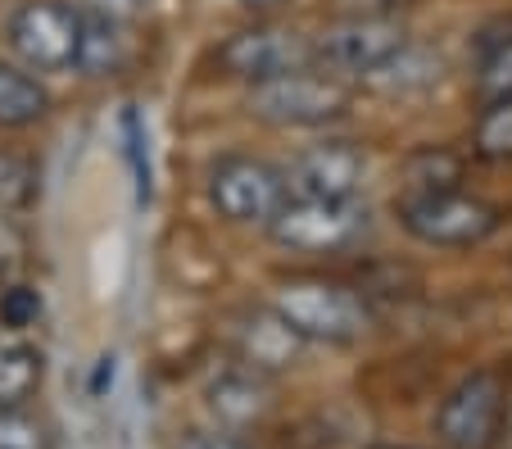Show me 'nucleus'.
Segmentation results:
<instances>
[{
	"label": "nucleus",
	"mask_w": 512,
	"mask_h": 449,
	"mask_svg": "<svg viewBox=\"0 0 512 449\" xmlns=\"http://www.w3.org/2000/svg\"><path fill=\"white\" fill-rule=\"evenodd\" d=\"M508 409V381L499 368H476L435 409V436L445 449H494Z\"/></svg>",
	"instance_id": "6e6552de"
},
{
	"label": "nucleus",
	"mask_w": 512,
	"mask_h": 449,
	"mask_svg": "<svg viewBox=\"0 0 512 449\" xmlns=\"http://www.w3.org/2000/svg\"><path fill=\"white\" fill-rule=\"evenodd\" d=\"M123 69V23L96 10H82V37L73 55V73L82 78H114Z\"/></svg>",
	"instance_id": "dca6fc26"
},
{
	"label": "nucleus",
	"mask_w": 512,
	"mask_h": 449,
	"mask_svg": "<svg viewBox=\"0 0 512 449\" xmlns=\"http://www.w3.org/2000/svg\"><path fill=\"white\" fill-rule=\"evenodd\" d=\"M37 164L19 150L0 146V214H28L32 200H37Z\"/></svg>",
	"instance_id": "aec40b11"
},
{
	"label": "nucleus",
	"mask_w": 512,
	"mask_h": 449,
	"mask_svg": "<svg viewBox=\"0 0 512 449\" xmlns=\"http://www.w3.org/2000/svg\"><path fill=\"white\" fill-rule=\"evenodd\" d=\"M472 155L485 164H508L512 159V96L481 105L472 127Z\"/></svg>",
	"instance_id": "a211bd4d"
},
{
	"label": "nucleus",
	"mask_w": 512,
	"mask_h": 449,
	"mask_svg": "<svg viewBox=\"0 0 512 449\" xmlns=\"http://www.w3.org/2000/svg\"><path fill=\"white\" fill-rule=\"evenodd\" d=\"M0 286H5V282H0Z\"/></svg>",
	"instance_id": "bb28decb"
},
{
	"label": "nucleus",
	"mask_w": 512,
	"mask_h": 449,
	"mask_svg": "<svg viewBox=\"0 0 512 449\" xmlns=\"http://www.w3.org/2000/svg\"><path fill=\"white\" fill-rule=\"evenodd\" d=\"M10 50L32 73H73L82 37V5L73 0H19L5 23Z\"/></svg>",
	"instance_id": "0eeeda50"
},
{
	"label": "nucleus",
	"mask_w": 512,
	"mask_h": 449,
	"mask_svg": "<svg viewBox=\"0 0 512 449\" xmlns=\"http://www.w3.org/2000/svg\"><path fill=\"white\" fill-rule=\"evenodd\" d=\"M368 449H413V445H368Z\"/></svg>",
	"instance_id": "a878e982"
},
{
	"label": "nucleus",
	"mask_w": 512,
	"mask_h": 449,
	"mask_svg": "<svg viewBox=\"0 0 512 449\" xmlns=\"http://www.w3.org/2000/svg\"><path fill=\"white\" fill-rule=\"evenodd\" d=\"M245 105L259 123L272 127H327L349 114L354 91L345 87V78H331L322 69H295L286 78L250 87Z\"/></svg>",
	"instance_id": "7ed1b4c3"
},
{
	"label": "nucleus",
	"mask_w": 512,
	"mask_h": 449,
	"mask_svg": "<svg viewBox=\"0 0 512 449\" xmlns=\"http://www.w3.org/2000/svg\"><path fill=\"white\" fill-rule=\"evenodd\" d=\"M290 200L286 168L268 164L259 155H223L209 168V205L218 209V218L236 227H268L277 218V209Z\"/></svg>",
	"instance_id": "423d86ee"
},
{
	"label": "nucleus",
	"mask_w": 512,
	"mask_h": 449,
	"mask_svg": "<svg viewBox=\"0 0 512 449\" xmlns=\"http://www.w3.org/2000/svg\"><path fill=\"white\" fill-rule=\"evenodd\" d=\"M395 218L413 241L435 245V250H472L503 227L499 205L467 196L463 186L458 191H404L395 200Z\"/></svg>",
	"instance_id": "f03ea898"
},
{
	"label": "nucleus",
	"mask_w": 512,
	"mask_h": 449,
	"mask_svg": "<svg viewBox=\"0 0 512 449\" xmlns=\"http://www.w3.org/2000/svg\"><path fill=\"white\" fill-rule=\"evenodd\" d=\"M404 173H408V191H458L463 159L445 146H426L417 155H408Z\"/></svg>",
	"instance_id": "6ab92c4d"
},
{
	"label": "nucleus",
	"mask_w": 512,
	"mask_h": 449,
	"mask_svg": "<svg viewBox=\"0 0 512 449\" xmlns=\"http://www.w3.org/2000/svg\"><path fill=\"white\" fill-rule=\"evenodd\" d=\"M272 309L304 345H354L372 332L368 300L331 277H281L272 286Z\"/></svg>",
	"instance_id": "f257e3e1"
},
{
	"label": "nucleus",
	"mask_w": 512,
	"mask_h": 449,
	"mask_svg": "<svg viewBox=\"0 0 512 449\" xmlns=\"http://www.w3.org/2000/svg\"><path fill=\"white\" fill-rule=\"evenodd\" d=\"M363 177H368V155L358 141L345 137H327L318 146L300 150L286 168L290 196L300 200H358Z\"/></svg>",
	"instance_id": "9d476101"
},
{
	"label": "nucleus",
	"mask_w": 512,
	"mask_h": 449,
	"mask_svg": "<svg viewBox=\"0 0 512 449\" xmlns=\"http://www.w3.org/2000/svg\"><path fill=\"white\" fill-rule=\"evenodd\" d=\"M408 41V28L399 14H345V19H331L327 28H318L309 37V59L313 69L331 73V78H363L390 59L399 46Z\"/></svg>",
	"instance_id": "20e7f679"
},
{
	"label": "nucleus",
	"mask_w": 512,
	"mask_h": 449,
	"mask_svg": "<svg viewBox=\"0 0 512 449\" xmlns=\"http://www.w3.org/2000/svg\"><path fill=\"white\" fill-rule=\"evenodd\" d=\"M213 64L218 73L232 82H245V87H259V82H272V78H286L295 69H313L309 59V37L290 28H241L213 50Z\"/></svg>",
	"instance_id": "1a4fd4ad"
},
{
	"label": "nucleus",
	"mask_w": 512,
	"mask_h": 449,
	"mask_svg": "<svg viewBox=\"0 0 512 449\" xmlns=\"http://www.w3.org/2000/svg\"><path fill=\"white\" fill-rule=\"evenodd\" d=\"M177 449H254L241 431H227V427H213V431H186L177 440Z\"/></svg>",
	"instance_id": "5701e85b"
},
{
	"label": "nucleus",
	"mask_w": 512,
	"mask_h": 449,
	"mask_svg": "<svg viewBox=\"0 0 512 449\" xmlns=\"http://www.w3.org/2000/svg\"><path fill=\"white\" fill-rule=\"evenodd\" d=\"M227 341H232V359L263 372V377H277V372L295 368L304 354V341L281 323V313L272 304L236 309L232 323H227Z\"/></svg>",
	"instance_id": "9b49d317"
},
{
	"label": "nucleus",
	"mask_w": 512,
	"mask_h": 449,
	"mask_svg": "<svg viewBox=\"0 0 512 449\" xmlns=\"http://www.w3.org/2000/svg\"><path fill=\"white\" fill-rule=\"evenodd\" d=\"M476 96L481 105L512 96V23H494L476 46Z\"/></svg>",
	"instance_id": "f3484780"
},
{
	"label": "nucleus",
	"mask_w": 512,
	"mask_h": 449,
	"mask_svg": "<svg viewBox=\"0 0 512 449\" xmlns=\"http://www.w3.org/2000/svg\"><path fill=\"white\" fill-rule=\"evenodd\" d=\"M46 354L14 332H0V409H23L41 391Z\"/></svg>",
	"instance_id": "ddd939ff"
},
{
	"label": "nucleus",
	"mask_w": 512,
	"mask_h": 449,
	"mask_svg": "<svg viewBox=\"0 0 512 449\" xmlns=\"http://www.w3.org/2000/svg\"><path fill=\"white\" fill-rule=\"evenodd\" d=\"M141 5H145V0H87V10L105 14V19H118V23L136 19V14H141Z\"/></svg>",
	"instance_id": "b1692460"
},
{
	"label": "nucleus",
	"mask_w": 512,
	"mask_h": 449,
	"mask_svg": "<svg viewBox=\"0 0 512 449\" xmlns=\"http://www.w3.org/2000/svg\"><path fill=\"white\" fill-rule=\"evenodd\" d=\"M46 114H50L46 82L32 69H23V64L0 59V127H5V132H19V127L41 123Z\"/></svg>",
	"instance_id": "2eb2a0df"
},
{
	"label": "nucleus",
	"mask_w": 512,
	"mask_h": 449,
	"mask_svg": "<svg viewBox=\"0 0 512 449\" xmlns=\"http://www.w3.org/2000/svg\"><path fill=\"white\" fill-rule=\"evenodd\" d=\"M0 449H55V440L46 422L23 404V409H0Z\"/></svg>",
	"instance_id": "412c9836"
},
{
	"label": "nucleus",
	"mask_w": 512,
	"mask_h": 449,
	"mask_svg": "<svg viewBox=\"0 0 512 449\" xmlns=\"http://www.w3.org/2000/svg\"><path fill=\"white\" fill-rule=\"evenodd\" d=\"M372 227L368 205L358 200H300L290 196L268 223V236L290 254H345Z\"/></svg>",
	"instance_id": "39448f33"
},
{
	"label": "nucleus",
	"mask_w": 512,
	"mask_h": 449,
	"mask_svg": "<svg viewBox=\"0 0 512 449\" xmlns=\"http://www.w3.org/2000/svg\"><path fill=\"white\" fill-rule=\"evenodd\" d=\"M440 55L426 46H413V41H404V46L395 50L390 59H381L372 73H363V82H368L372 91H386V96H404V91H426L440 82Z\"/></svg>",
	"instance_id": "4468645a"
},
{
	"label": "nucleus",
	"mask_w": 512,
	"mask_h": 449,
	"mask_svg": "<svg viewBox=\"0 0 512 449\" xmlns=\"http://www.w3.org/2000/svg\"><path fill=\"white\" fill-rule=\"evenodd\" d=\"M41 318V291L37 286H0V332H14L23 336L28 327H37Z\"/></svg>",
	"instance_id": "4be33fe9"
},
{
	"label": "nucleus",
	"mask_w": 512,
	"mask_h": 449,
	"mask_svg": "<svg viewBox=\"0 0 512 449\" xmlns=\"http://www.w3.org/2000/svg\"><path fill=\"white\" fill-rule=\"evenodd\" d=\"M204 409L223 422L227 431H245L277 409V391H272V377H263V372L232 359L227 368H218L204 381Z\"/></svg>",
	"instance_id": "f8f14e48"
},
{
	"label": "nucleus",
	"mask_w": 512,
	"mask_h": 449,
	"mask_svg": "<svg viewBox=\"0 0 512 449\" xmlns=\"http://www.w3.org/2000/svg\"><path fill=\"white\" fill-rule=\"evenodd\" d=\"M245 10H277V5H290V0H241Z\"/></svg>",
	"instance_id": "393cba45"
}]
</instances>
